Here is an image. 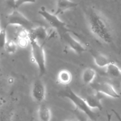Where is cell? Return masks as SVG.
Segmentation results:
<instances>
[{"mask_svg": "<svg viewBox=\"0 0 121 121\" xmlns=\"http://www.w3.org/2000/svg\"><path fill=\"white\" fill-rule=\"evenodd\" d=\"M120 70H121V67L120 68Z\"/></svg>", "mask_w": 121, "mask_h": 121, "instance_id": "28", "label": "cell"}, {"mask_svg": "<svg viewBox=\"0 0 121 121\" xmlns=\"http://www.w3.org/2000/svg\"><path fill=\"white\" fill-rule=\"evenodd\" d=\"M17 43L18 46L21 48H26L30 43V39L28 37V30L25 28H21L17 32Z\"/></svg>", "mask_w": 121, "mask_h": 121, "instance_id": "13", "label": "cell"}, {"mask_svg": "<svg viewBox=\"0 0 121 121\" xmlns=\"http://www.w3.org/2000/svg\"><path fill=\"white\" fill-rule=\"evenodd\" d=\"M48 32L44 26H40L33 27L28 30L30 40H45L48 37Z\"/></svg>", "mask_w": 121, "mask_h": 121, "instance_id": "9", "label": "cell"}, {"mask_svg": "<svg viewBox=\"0 0 121 121\" xmlns=\"http://www.w3.org/2000/svg\"><path fill=\"white\" fill-rule=\"evenodd\" d=\"M7 41L6 27L0 31V48H4Z\"/></svg>", "mask_w": 121, "mask_h": 121, "instance_id": "19", "label": "cell"}, {"mask_svg": "<svg viewBox=\"0 0 121 121\" xmlns=\"http://www.w3.org/2000/svg\"><path fill=\"white\" fill-rule=\"evenodd\" d=\"M1 28H0V31H1Z\"/></svg>", "mask_w": 121, "mask_h": 121, "instance_id": "29", "label": "cell"}, {"mask_svg": "<svg viewBox=\"0 0 121 121\" xmlns=\"http://www.w3.org/2000/svg\"><path fill=\"white\" fill-rule=\"evenodd\" d=\"M106 73L113 78H118L121 75L120 68L114 62H112L106 66Z\"/></svg>", "mask_w": 121, "mask_h": 121, "instance_id": "17", "label": "cell"}, {"mask_svg": "<svg viewBox=\"0 0 121 121\" xmlns=\"http://www.w3.org/2000/svg\"><path fill=\"white\" fill-rule=\"evenodd\" d=\"M33 62L36 64L40 77H42L47 71L46 58L43 44L41 45L37 40H30Z\"/></svg>", "mask_w": 121, "mask_h": 121, "instance_id": "3", "label": "cell"}, {"mask_svg": "<svg viewBox=\"0 0 121 121\" xmlns=\"http://www.w3.org/2000/svg\"><path fill=\"white\" fill-rule=\"evenodd\" d=\"M37 116L39 121H50L52 111L47 105L41 104L38 108Z\"/></svg>", "mask_w": 121, "mask_h": 121, "instance_id": "15", "label": "cell"}, {"mask_svg": "<svg viewBox=\"0 0 121 121\" xmlns=\"http://www.w3.org/2000/svg\"><path fill=\"white\" fill-rule=\"evenodd\" d=\"M91 55L95 65L99 68H106L110 63L113 62L107 56L100 52L92 51Z\"/></svg>", "mask_w": 121, "mask_h": 121, "instance_id": "12", "label": "cell"}, {"mask_svg": "<svg viewBox=\"0 0 121 121\" xmlns=\"http://www.w3.org/2000/svg\"><path fill=\"white\" fill-rule=\"evenodd\" d=\"M1 68H0V72H1Z\"/></svg>", "mask_w": 121, "mask_h": 121, "instance_id": "27", "label": "cell"}, {"mask_svg": "<svg viewBox=\"0 0 121 121\" xmlns=\"http://www.w3.org/2000/svg\"><path fill=\"white\" fill-rule=\"evenodd\" d=\"M31 97L34 101L42 103L46 98V88L44 83L41 79H36L33 83L31 88Z\"/></svg>", "mask_w": 121, "mask_h": 121, "instance_id": "8", "label": "cell"}, {"mask_svg": "<svg viewBox=\"0 0 121 121\" xmlns=\"http://www.w3.org/2000/svg\"><path fill=\"white\" fill-rule=\"evenodd\" d=\"M60 95L61 97L69 100L74 105L76 110L85 114L89 119L96 121L97 115L96 113L88 106L85 98L76 93L71 88L67 87L66 88L60 91Z\"/></svg>", "mask_w": 121, "mask_h": 121, "instance_id": "2", "label": "cell"}, {"mask_svg": "<svg viewBox=\"0 0 121 121\" xmlns=\"http://www.w3.org/2000/svg\"><path fill=\"white\" fill-rule=\"evenodd\" d=\"M89 26L92 34L105 43L112 42L111 27L105 18L96 9L91 8L87 12Z\"/></svg>", "mask_w": 121, "mask_h": 121, "instance_id": "1", "label": "cell"}, {"mask_svg": "<svg viewBox=\"0 0 121 121\" xmlns=\"http://www.w3.org/2000/svg\"><path fill=\"white\" fill-rule=\"evenodd\" d=\"M6 1H7V2H8V4L10 7H11L13 8H14V5H15V2L16 0H6Z\"/></svg>", "mask_w": 121, "mask_h": 121, "instance_id": "23", "label": "cell"}, {"mask_svg": "<svg viewBox=\"0 0 121 121\" xmlns=\"http://www.w3.org/2000/svg\"><path fill=\"white\" fill-rule=\"evenodd\" d=\"M107 120L108 121H112V115L109 113H107Z\"/></svg>", "mask_w": 121, "mask_h": 121, "instance_id": "24", "label": "cell"}, {"mask_svg": "<svg viewBox=\"0 0 121 121\" xmlns=\"http://www.w3.org/2000/svg\"><path fill=\"white\" fill-rule=\"evenodd\" d=\"M37 0H16L14 9H17L25 4H33L36 2Z\"/></svg>", "mask_w": 121, "mask_h": 121, "instance_id": "20", "label": "cell"}, {"mask_svg": "<svg viewBox=\"0 0 121 121\" xmlns=\"http://www.w3.org/2000/svg\"><path fill=\"white\" fill-rule=\"evenodd\" d=\"M38 13L49 24L51 27L56 30L60 36L67 32H71L68 25L66 23L60 20L58 15L47 11L45 7H41Z\"/></svg>", "mask_w": 121, "mask_h": 121, "instance_id": "4", "label": "cell"}, {"mask_svg": "<svg viewBox=\"0 0 121 121\" xmlns=\"http://www.w3.org/2000/svg\"><path fill=\"white\" fill-rule=\"evenodd\" d=\"M112 112L115 114V115L116 117L117 118L118 121H121V115H119V113H118L117 111H116L115 110H114V109H112Z\"/></svg>", "mask_w": 121, "mask_h": 121, "instance_id": "22", "label": "cell"}, {"mask_svg": "<svg viewBox=\"0 0 121 121\" xmlns=\"http://www.w3.org/2000/svg\"><path fill=\"white\" fill-rule=\"evenodd\" d=\"M96 77V71L92 68L88 67L85 68L82 74V79L85 85H89L93 83Z\"/></svg>", "mask_w": 121, "mask_h": 121, "instance_id": "14", "label": "cell"}, {"mask_svg": "<svg viewBox=\"0 0 121 121\" xmlns=\"http://www.w3.org/2000/svg\"><path fill=\"white\" fill-rule=\"evenodd\" d=\"M61 39L67 44V46L77 54L80 55L87 51L86 47L79 40L71 34L70 32H67L60 36Z\"/></svg>", "mask_w": 121, "mask_h": 121, "instance_id": "7", "label": "cell"}, {"mask_svg": "<svg viewBox=\"0 0 121 121\" xmlns=\"http://www.w3.org/2000/svg\"><path fill=\"white\" fill-rule=\"evenodd\" d=\"M6 26H15L30 30L33 27V23L17 9H14L13 11L7 16Z\"/></svg>", "mask_w": 121, "mask_h": 121, "instance_id": "5", "label": "cell"}, {"mask_svg": "<svg viewBox=\"0 0 121 121\" xmlns=\"http://www.w3.org/2000/svg\"><path fill=\"white\" fill-rule=\"evenodd\" d=\"M72 79L73 76L72 73L67 70H60L57 76V83L62 85H68L72 82Z\"/></svg>", "mask_w": 121, "mask_h": 121, "instance_id": "16", "label": "cell"}, {"mask_svg": "<svg viewBox=\"0 0 121 121\" xmlns=\"http://www.w3.org/2000/svg\"><path fill=\"white\" fill-rule=\"evenodd\" d=\"M100 94L96 93V94L89 95L85 98L87 104L92 110L98 109L102 110L103 109V105L101 102L102 97Z\"/></svg>", "mask_w": 121, "mask_h": 121, "instance_id": "11", "label": "cell"}, {"mask_svg": "<svg viewBox=\"0 0 121 121\" xmlns=\"http://www.w3.org/2000/svg\"><path fill=\"white\" fill-rule=\"evenodd\" d=\"M64 121H78V120L77 121H74V120H65Z\"/></svg>", "mask_w": 121, "mask_h": 121, "instance_id": "25", "label": "cell"}, {"mask_svg": "<svg viewBox=\"0 0 121 121\" xmlns=\"http://www.w3.org/2000/svg\"><path fill=\"white\" fill-rule=\"evenodd\" d=\"M18 45L16 42L13 40H7L4 48L9 54H14L16 52L18 48Z\"/></svg>", "mask_w": 121, "mask_h": 121, "instance_id": "18", "label": "cell"}, {"mask_svg": "<svg viewBox=\"0 0 121 121\" xmlns=\"http://www.w3.org/2000/svg\"><path fill=\"white\" fill-rule=\"evenodd\" d=\"M79 5V3L72 0H57L56 9L54 13L56 15H60L69 9H72Z\"/></svg>", "mask_w": 121, "mask_h": 121, "instance_id": "10", "label": "cell"}, {"mask_svg": "<svg viewBox=\"0 0 121 121\" xmlns=\"http://www.w3.org/2000/svg\"><path fill=\"white\" fill-rule=\"evenodd\" d=\"M89 121H98L96 120V121H93V120H91V119H89Z\"/></svg>", "mask_w": 121, "mask_h": 121, "instance_id": "26", "label": "cell"}, {"mask_svg": "<svg viewBox=\"0 0 121 121\" xmlns=\"http://www.w3.org/2000/svg\"><path fill=\"white\" fill-rule=\"evenodd\" d=\"M73 113L76 116L78 121H89L88 117L81 112L75 109L73 111Z\"/></svg>", "mask_w": 121, "mask_h": 121, "instance_id": "21", "label": "cell"}, {"mask_svg": "<svg viewBox=\"0 0 121 121\" xmlns=\"http://www.w3.org/2000/svg\"><path fill=\"white\" fill-rule=\"evenodd\" d=\"M92 84V87L96 93L107 96L113 98H118L120 97V94L117 92L114 87L107 82L95 83Z\"/></svg>", "mask_w": 121, "mask_h": 121, "instance_id": "6", "label": "cell"}]
</instances>
